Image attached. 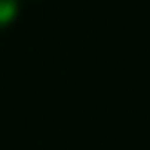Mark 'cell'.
I'll return each instance as SVG.
<instances>
[{
    "mask_svg": "<svg viewBox=\"0 0 150 150\" xmlns=\"http://www.w3.org/2000/svg\"><path fill=\"white\" fill-rule=\"evenodd\" d=\"M18 9H22V0H0V28L16 22Z\"/></svg>",
    "mask_w": 150,
    "mask_h": 150,
    "instance_id": "obj_1",
    "label": "cell"
}]
</instances>
